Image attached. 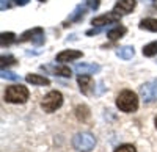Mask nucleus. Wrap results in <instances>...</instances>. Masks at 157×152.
Instances as JSON below:
<instances>
[{
  "label": "nucleus",
  "instance_id": "obj_1",
  "mask_svg": "<svg viewBox=\"0 0 157 152\" xmlns=\"http://www.w3.org/2000/svg\"><path fill=\"white\" fill-rule=\"evenodd\" d=\"M116 107L124 113H132L138 108V96L130 90H124L116 97Z\"/></svg>",
  "mask_w": 157,
  "mask_h": 152
},
{
  "label": "nucleus",
  "instance_id": "obj_2",
  "mask_svg": "<svg viewBox=\"0 0 157 152\" xmlns=\"http://www.w3.org/2000/svg\"><path fill=\"white\" fill-rule=\"evenodd\" d=\"M5 100L10 104H25L29 100V90L24 85H11L5 91Z\"/></svg>",
  "mask_w": 157,
  "mask_h": 152
},
{
  "label": "nucleus",
  "instance_id": "obj_3",
  "mask_svg": "<svg viewBox=\"0 0 157 152\" xmlns=\"http://www.w3.org/2000/svg\"><path fill=\"white\" fill-rule=\"evenodd\" d=\"M72 146L78 152H91L96 146V138L90 132H80L72 138Z\"/></svg>",
  "mask_w": 157,
  "mask_h": 152
},
{
  "label": "nucleus",
  "instance_id": "obj_4",
  "mask_svg": "<svg viewBox=\"0 0 157 152\" xmlns=\"http://www.w3.org/2000/svg\"><path fill=\"white\" fill-rule=\"evenodd\" d=\"M61 105H63V94L60 91H50L41 100V107L46 113H54Z\"/></svg>",
  "mask_w": 157,
  "mask_h": 152
},
{
  "label": "nucleus",
  "instance_id": "obj_5",
  "mask_svg": "<svg viewBox=\"0 0 157 152\" xmlns=\"http://www.w3.org/2000/svg\"><path fill=\"white\" fill-rule=\"evenodd\" d=\"M21 43H25V41H32L35 46H41L44 44L46 38H44V30L41 27H35V28H30L27 32H24L19 38Z\"/></svg>",
  "mask_w": 157,
  "mask_h": 152
},
{
  "label": "nucleus",
  "instance_id": "obj_6",
  "mask_svg": "<svg viewBox=\"0 0 157 152\" xmlns=\"http://www.w3.org/2000/svg\"><path fill=\"white\" fill-rule=\"evenodd\" d=\"M140 96L145 104H152L157 100V82H148L140 86Z\"/></svg>",
  "mask_w": 157,
  "mask_h": 152
},
{
  "label": "nucleus",
  "instance_id": "obj_7",
  "mask_svg": "<svg viewBox=\"0 0 157 152\" xmlns=\"http://www.w3.org/2000/svg\"><path fill=\"white\" fill-rule=\"evenodd\" d=\"M137 5V0H118L113 6V13L116 16H126L129 13H132V9Z\"/></svg>",
  "mask_w": 157,
  "mask_h": 152
},
{
  "label": "nucleus",
  "instance_id": "obj_8",
  "mask_svg": "<svg viewBox=\"0 0 157 152\" xmlns=\"http://www.w3.org/2000/svg\"><path fill=\"white\" fill-rule=\"evenodd\" d=\"M120 16H116L115 13H107V14H102V16H98L91 20V25L94 27H104V25H109V24H115V22H120Z\"/></svg>",
  "mask_w": 157,
  "mask_h": 152
},
{
  "label": "nucleus",
  "instance_id": "obj_9",
  "mask_svg": "<svg viewBox=\"0 0 157 152\" xmlns=\"http://www.w3.org/2000/svg\"><path fill=\"white\" fill-rule=\"evenodd\" d=\"M83 54L80 52V50H63V52H60L57 55V61L58 63H69V61H74V60H78V58H82Z\"/></svg>",
  "mask_w": 157,
  "mask_h": 152
},
{
  "label": "nucleus",
  "instance_id": "obj_10",
  "mask_svg": "<svg viewBox=\"0 0 157 152\" xmlns=\"http://www.w3.org/2000/svg\"><path fill=\"white\" fill-rule=\"evenodd\" d=\"M77 83L80 86V91L83 94H90L91 88H93V79L90 74H78L77 75Z\"/></svg>",
  "mask_w": 157,
  "mask_h": 152
},
{
  "label": "nucleus",
  "instance_id": "obj_11",
  "mask_svg": "<svg viewBox=\"0 0 157 152\" xmlns=\"http://www.w3.org/2000/svg\"><path fill=\"white\" fill-rule=\"evenodd\" d=\"M101 71V66L94 65V63H78L75 66V72L77 74H96Z\"/></svg>",
  "mask_w": 157,
  "mask_h": 152
},
{
  "label": "nucleus",
  "instance_id": "obj_12",
  "mask_svg": "<svg viewBox=\"0 0 157 152\" xmlns=\"http://www.w3.org/2000/svg\"><path fill=\"white\" fill-rule=\"evenodd\" d=\"M27 83H32V85H36V86H47L50 85V80L44 75H38V74H29L27 77H25Z\"/></svg>",
  "mask_w": 157,
  "mask_h": 152
},
{
  "label": "nucleus",
  "instance_id": "obj_13",
  "mask_svg": "<svg viewBox=\"0 0 157 152\" xmlns=\"http://www.w3.org/2000/svg\"><path fill=\"white\" fill-rule=\"evenodd\" d=\"M126 27H123V25H116L115 28H112V30H109L107 32V38L110 41H118L120 38H123L124 35H126Z\"/></svg>",
  "mask_w": 157,
  "mask_h": 152
},
{
  "label": "nucleus",
  "instance_id": "obj_14",
  "mask_svg": "<svg viewBox=\"0 0 157 152\" xmlns=\"http://www.w3.org/2000/svg\"><path fill=\"white\" fill-rule=\"evenodd\" d=\"M135 55V49L132 46H123L116 50V57H120L121 60H130Z\"/></svg>",
  "mask_w": 157,
  "mask_h": 152
},
{
  "label": "nucleus",
  "instance_id": "obj_15",
  "mask_svg": "<svg viewBox=\"0 0 157 152\" xmlns=\"http://www.w3.org/2000/svg\"><path fill=\"white\" fill-rule=\"evenodd\" d=\"M75 118L78 119V121H82V122H85V121H88L90 119V108L86 107V105H77L75 107Z\"/></svg>",
  "mask_w": 157,
  "mask_h": 152
},
{
  "label": "nucleus",
  "instance_id": "obj_16",
  "mask_svg": "<svg viewBox=\"0 0 157 152\" xmlns=\"http://www.w3.org/2000/svg\"><path fill=\"white\" fill-rule=\"evenodd\" d=\"M138 27L141 30H148V32H154L157 33V19H152V17H148V19H143L140 22Z\"/></svg>",
  "mask_w": 157,
  "mask_h": 152
},
{
  "label": "nucleus",
  "instance_id": "obj_17",
  "mask_svg": "<svg viewBox=\"0 0 157 152\" xmlns=\"http://www.w3.org/2000/svg\"><path fill=\"white\" fill-rule=\"evenodd\" d=\"M85 11H86V8L85 6H82V5H77L75 6V9L72 11V14L69 16V22H80L83 17H85Z\"/></svg>",
  "mask_w": 157,
  "mask_h": 152
},
{
  "label": "nucleus",
  "instance_id": "obj_18",
  "mask_svg": "<svg viewBox=\"0 0 157 152\" xmlns=\"http://www.w3.org/2000/svg\"><path fill=\"white\" fill-rule=\"evenodd\" d=\"M14 41H16V35L13 33V32H8V33H2V35H0V44H2V47H8V46H11Z\"/></svg>",
  "mask_w": 157,
  "mask_h": 152
},
{
  "label": "nucleus",
  "instance_id": "obj_19",
  "mask_svg": "<svg viewBox=\"0 0 157 152\" xmlns=\"http://www.w3.org/2000/svg\"><path fill=\"white\" fill-rule=\"evenodd\" d=\"M143 55L145 57H154L157 55V41H152L143 47Z\"/></svg>",
  "mask_w": 157,
  "mask_h": 152
},
{
  "label": "nucleus",
  "instance_id": "obj_20",
  "mask_svg": "<svg viewBox=\"0 0 157 152\" xmlns=\"http://www.w3.org/2000/svg\"><path fill=\"white\" fill-rule=\"evenodd\" d=\"M54 74H55V75H60V77H71L72 71H71V68H68V66L61 65V66L54 68Z\"/></svg>",
  "mask_w": 157,
  "mask_h": 152
},
{
  "label": "nucleus",
  "instance_id": "obj_21",
  "mask_svg": "<svg viewBox=\"0 0 157 152\" xmlns=\"http://www.w3.org/2000/svg\"><path fill=\"white\" fill-rule=\"evenodd\" d=\"M0 61H2V69H5L8 66H13V65H17L16 57H13V55H2Z\"/></svg>",
  "mask_w": 157,
  "mask_h": 152
},
{
  "label": "nucleus",
  "instance_id": "obj_22",
  "mask_svg": "<svg viewBox=\"0 0 157 152\" xmlns=\"http://www.w3.org/2000/svg\"><path fill=\"white\" fill-rule=\"evenodd\" d=\"M113 152H137V149L132 144H123V146H118Z\"/></svg>",
  "mask_w": 157,
  "mask_h": 152
},
{
  "label": "nucleus",
  "instance_id": "obj_23",
  "mask_svg": "<svg viewBox=\"0 0 157 152\" xmlns=\"http://www.w3.org/2000/svg\"><path fill=\"white\" fill-rule=\"evenodd\" d=\"M2 79H6V80H19V75L11 72V71H5L2 69Z\"/></svg>",
  "mask_w": 157,
  "mask_h": 152
},
{
  "label": "nucleus",
  "instance_id": "obj_24",
  "mask_svg": "<svg viewBox=\"0 0 157 152\" xmlns=\"http://www.w3.org/2000/svg\"><path fill=\"white\" fill-rule=\"evenodd\" d=\"M85 2H86V6L91 8V9H98L99 5H101L99 0H85Z\"/></svg>",
  "mask_w": 157,
  "mask_h": 152
},
{
  "label": "nucleus",
  "instance_id": "obj_25",
  "mask_svg": "<svg viewBox=\"0 0 157 152\" xmlns=\"http://www.w3.org/2000/svg\"><path fill=\"white\" fill-rule=\"evenodd\" d=\"M101 30H102V27L91 28V30H88V32H86V35H88V36H90V35H98V33H101Z\"/></svg>",
  "mask_w": 157,
  "mask_h": 152
},
{
  "label": "nucleus",
  "instance_id": "obj_26",
  "mask_svg": "<svg viewBox=\"0 0 157 152\" xmlns=\"http://www.w3.org/2000/svg\"><path fill=\"white\" fill-rule=\"evenodd\" d=\"M6 8H10V2H8V0H2V5H0V9L5 11Z\"/></svg>",
  "mask_w": 157,
  "mask_h": 152
},
{
  "label": "nucleus",
  "instance_id": "obj_27",
  "mask_svg": "<svg viewBox=\"0 0 157 152\" xmlns=\"http://www.w3.org/2000/svg\"><path fill=\"white\" fill-rule=\"evenodd\" d=\"M30 2V0H14V3L19 5V6H24V5H27Z\"/></svg>",
  "mask_w": 157,
  "mask_h": 152
},
{
  "label": "nucleus",
  "instance_id": "obj_28",
  "mask_svg": "<svg viewBox=\"0 0 157 152\" xmlns=\"http://www.w3.org/2000/svg\"><path fill=\"white\" fill-rule=\"evenodd\" d=\"M154 124H155V129H157V116H155V119H154Z\"/></svg>",
  "mask_w": 157,
  "mask_h": 152
},
{
  "label": "nucleus",
  "instance_id": "obj_29",
  "mask_svg": "<svg viewBox=\"0 0 157 152\" xmlns=\"http://www.w3.org/2000/svg\"><path fill=\"white\" fill-rule=\"evenodd\" d=\"M38 2H41V3H46V2H47V0H38Z\"/></svg>",
  "mask_w": 157,
  "mask_h": 152
},
{
  "label": "nucleus",
  "instance_id": "obj_30",
  "mask_svg": "<svg viewBox=\"0 0 157 152\" xmlns=\"http://www.w3.org/2000/svg\"><path fill=\"white\" fill-rule=\"evenodd\" d=\"M154 5H155V8H157V0H154Z\"/></svg>",
  "mask_w": 157,
  "mask_h": 152
},
{
  "label": "nucleus",
  "instance_id": "obj_31",
  "mask_svg": "<svg viewBox=\"0 0 157 152\" xmlns=\"http://www.w3.org/2000/svg\"><path fill=\"white\" fill-rule=\"evenodd\" d=\"M143 2H151V0H143Z\"/></svg>",
  "mask_w": 157,
  "mask_h": 152
}]
</instances>
